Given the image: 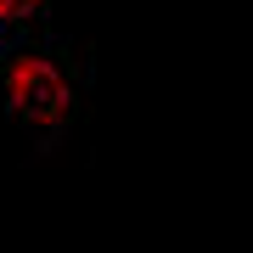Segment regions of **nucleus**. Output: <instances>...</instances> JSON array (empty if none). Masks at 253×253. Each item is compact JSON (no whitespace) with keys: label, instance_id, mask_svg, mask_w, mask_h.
Segmentation results:
<instances>
[{"label":"nucleus","instance_id":"nucleus-1","mask_svg":"<svg viewBox=\"0 0 253 253\" xmlns=\"http://www.w3.org/2000/svg\"><path fill=\"white\" fill-rule=\"evenodd\" d=\"M6 96H11V107L23 118H34V124H56V118L68 113V79H62V68H56L51 56H23V62L6 73Z\"/></svg>","mask_w":253,"mask_h":253},{"label":"nucleus","instance_id":"nucleus-2","mask_svg":"<svg viewBox=\"0 0 253 253\" xmlns=\"http://www.w3.org/2000/svg\"><path fill=\"white\" fill-rule=\"evenodd\" d=\"M28 6H40V0H0V11H28Z\"/></svg>","mask_w":253,"mask_h":253}]
</instances>
